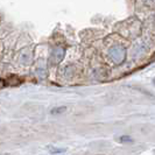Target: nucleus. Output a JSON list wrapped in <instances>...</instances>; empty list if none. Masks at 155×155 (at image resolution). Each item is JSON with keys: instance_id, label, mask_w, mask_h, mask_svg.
Listing matches in <instances>:
<instances>
[{"instance_id": "f257e3e1", "label": "nucleus", "mask_w": 155, "mask_h": 155, "mask_svg": "<svg viewBox=\"0 0 155 155\" xmlns=\"http://www.w3.org/2000/svg\"><path fill=\"white\" fill-rule=\"evenodd\" d=\"M109 55L113 62L117 63V64H120V63L125 60L126 50H125V48H123V47L117 46V47H113V48L110 49Z\"/></svg>"}, {"instance_id": "f03ea898", "label": "nucleus", "mask_w": 155, "mask_h": 155, "mask_svg": "<svg viewBox=\"0 0 155 155\" xmlns=\"http://www.w3.org/2000/svg\"><path fill=\"white\" fill-rule=\"evenodd\" d=\"M63 57H64V49L61 48V47H57L51 53V62L56 64V63L61 62L63 60Z\"/></svg>"}, {"instance_id": "7ed1b4c3", "label": "nucleus", "mask_w": 155, "mask_h": 155, "mask_svg": "<svg viewBox=\"0 0 155 155\" xmlns=\"http://www.w3.org/2000/svg\"><path fill=\"white\" fill-rule=\"evenodd\" d=\"M67 110V107L65 106H62V107H55V109L51 110V114H57V113H63L64 111Z\"/></svg>"}, {"instance_id": "20e7f679", "label": "nucleus", "mask_w": 155, "mask_h": 155, "mask_svg": "<svg viewBox=\"0 0 155 155\" xmlns=\"http://www.w3.org/2000/svg\"><path fill=\"white\" fill-rule=\"evenodd\" d=\"M120 142H132L133 140L130 138V137H121L120 139H119Z\"/></svg>"}, {"instance_id": "39448f33", "label": "nucleus", "mask_w": 155, "mask_h": 155, "mask_svg": "<svg viewBox=\"0 0 155 155\" xmlns=\"http://www.w3.org/2000/svg\"><path fill=\"white\" fill-rule=\"evenodd\" d=\"M64 150H65V149H51L50 152H51V153H63Z\"/></svg>"}, {"instance_id": "423d86ee", "label": "nucleus", "mask_w": 155, "mask_h": 155, "mask_svg": "<svg viewBox=\"0 0 155 155\" xmlns=\"http://www.w3.org/2000/svg\"><path fill=\"white\" fill-rule=\"evenodd\" d=\"M7 84H6V81H4V79H1L0 78V87H4V86H6Z\"/></svg>"}, {"instance_id": "0eeeda50", "label": "nucleus", "mask_w": 155, "mask_h": 155, "mask_svg": "<svg viewBox=\"0 0 155 155\" xmlns=\"http://www.w3.org/2000/svg\"><path fill=\"white\" fill-rule=\"evenodd\" d=\"M2 155H9V154H2Z\"/></svg>"}]
</instances>
